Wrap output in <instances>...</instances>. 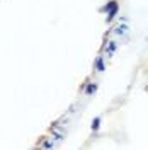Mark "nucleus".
<instances>
[{"mask_svg":"<svg viewBox=\"0 0 148 150\" xmlns=\"http://www.w3.org/2000/svg\"><path fill=\"white\" fill-rule=\"evenodd\" d=\"M118 9H119V7H118V2H116V0H111V2H107V4H106L104 10L107 12V17H106V21H107V22H111L112 19L116 17Z\"/></svg>","mask_w":148,"mask_h":150,"instance_id":"nucleus-1","label":"nucleus"},{"mask_svg":"<svg viewBox=\"0 0 148 150\" xmlns=\"http://www.w3.org/2000/svg\"><path fill=\"white\" fill-rule=\"evenodd\" d=\"M95 91H97V84H89L85 87V94H89V96H92Z\"/></svg>","mask_w":148,"mask_h":150,"instance_id":"nucleus-2","label":"nucleus"},{"mask_svg":"<svg viewBox=\"0 0 148 150\" xmlns=\"http://www.w3.org/2000/svg\"><path fill=\"white\" fill-rule=\"evenodd\" d=\"M95 67H97L99 72H104V70H106V68H104V62H102V56H97V60H95Z\"/></svg>","mask_w":148,"mask_h":150,"instance_id":"nucleus-3","label":"nucleus"},{"mask_svg":"<svg viewBox=\"0 0 148 150\" xmlns=\"http://www.w3.org/2000/svg\"><path fill=\"white\" fill-rule=\"evenodd\" d=\"M99 125H101V118H94V121H92V130H99Z\"/></svg>","mask_w":148,"mask_h":150,"instance_id":"nucleus-4","label":"nucleus"},{"mask_svg":"<svg viewBox=\"0 0 148 150\" xmlns=\"http://www.w3.org/2000/svg\"><path fill=\"white\" fill-rule=\"evenodd\" d=\"M126 26H118V28H116V34H124V33H126Z\"/></svg>","mask_w":148,"mask_h":150,"instance_id":"nucleus-5","label":"nucleus"},{"mask_svg":"<svg viewBox=\"0 0 148 150\" xmlns=\"http://www.w3.org/2000/svg\"><path fill=\"white\" fill-rule=\"evenodd\" d=\"M114 50H116V43H114V41H111V45H109V48H107V53L111 55V53L114 51Z\"/></svg>","mask_w":148,"mask_h":150,"instance_id":"nucleus-6","label":"nucleus"},{"mask_svg":"<svg viewBox=\"0 0 148 150\" xmlns=\"http://www.w3.org/2000/svg\"><path fill=\"white\" fill-rule=\"evenodd\" d=\"M43 147H44V149H51V147H53V143H51V142H44V143H43Z\"/></svg>","mask_w":148,"mask_h":150,"instance_id":"nucleus-7","label":"nucleus"}]
</instances>
